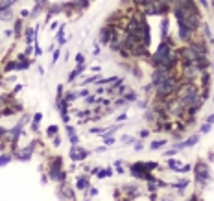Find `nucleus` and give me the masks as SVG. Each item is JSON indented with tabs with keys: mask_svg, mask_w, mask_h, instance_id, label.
Wrapping results in <instances>:
<instances>
[{
	"mask_svg": "<svg viewBox=\"0 0 214 201\" xmlns=\"http://www.w3.org/2000/svg\"><path fill=\"white\" fill-rule=\"evenodd\" d=\"M177 87V81H175V78H166V80L162 81L159 87H157V94L161 96V98H166L168 94H172L174 92V89Z\"/></svg>",
	"mask_w": 214,
	"mask_h": 201,
	"instance_id": "obj_1",
	"label": "nucleus"
},
{
	"mask_svg": "<svg viewBox=\"0 0 214 201\" xmlns=\"http://www.w3.org/2000/svg\"><path fill=\"white\" fill-rule=\"evenodd\" d=\"M209 177H211L209 166L205 162H197L196 164V181L199 183V184H205V183L209 181Z\"/></svg>",
	"mask_w": 214,
	"mask_h": 201,
	"instance_id": "obj_2",
	"label": "nucleus"
},
{
	"mask_svg": "<svg viewBox=\"0 0 214 201\" xmlns=\"http://www.w3.org/2000/svg\"><path fill=\"white\" fill-rule=\"evenodd\" d=\"M48 177L54 179V181H59V183H65V179H67V175H65V172L61 168H50Z\"/></svg>",
	"mask_w": 214,
	"mask_h": 201,
	"instance_id": "obj_3",
	"label": "nucleus"
},
{
	"mask_svg": "<svg viewBox=\"0 0 214 201\" xmlns=\"http://www.w3.org/2000/svg\"><path fill=\"white\" fill-rule=\"evenodd\" d=\"M87 151L85 150H81V148H76V146H72V150H70V157H72V161H83V159H87Z\"/></svg>",
	"mask_w": 214,
	"mask_h": 201,
	"instance_id": "obj_4",
	"label": "nucleus"
},
{
	"mask_svg": "<svg viewBox=\"0 0 214 201\" xmlns=\"http://www.w3.org/2000/svg\"><path fill=\"white\" fill-rule=\"evenodd\" d=\"M177 26H179V37L183 41H190L192 39V30H188L183 22H177Z\"/></svg>",
	"mask_w": 214,
	"mask_h": 201,
	"instance_id": "obj_5",
	"label": "nucleus"
},
{
	"mask_svg": "<svg viewBox=\"0 0 214 201\" xmlns=\"http://www.w3.org/2000/svg\"><path fill=\"white\" fill-rule=\"evenodd\" d=\"M199 142V135H194V137H190L188 140L181 142V144H177L175 146V150H183V148H190V146H194V144H197Z\"/></svg>",
	"mask_w": 214,
	"mask_h": 201,
	"instance_id": "obj_6",
	"label": "nucleus"
},
{
	"mask_svg": "<svg viewBox=\"0 0 214 201\" xmlns=\"http://www.w3.org/2000/svg\"><path fill=\"white\" fill-rule=\"evenodd\" d=\"M87 184H89V177L87 175H79L78 179H76V188L78 190H85Z\"/></svg>",
	"mask_w": 214,
	"mask_h": 201,
	"instance_id": "obj_7",
	"label": "nucleus"
},
{
	"mask_svg": "<svg viewBox=\"0 0 214 201\" xmlns=\"http://www.w3.org/2000/svg\"><path fill=\"white\" fill-rule=\"evenodd\" d=\"M109 41H111V30H109V28H103L102 33H100V42H102V44H107Z\"/></svg>",
	"mask_w": 214,
	"mask_h": 201,
	"instance_id": "obj_8",
	"label": "nucleus"
},
{
	"mask_svg": "<svg viewBox=\"0 0 214 201\" xmlns=\"http://www.w3.org/2000/svg\"><path fill=\"white\" fill-rule=\"evenodd\" d=\"M166 33H168V19H162V22H161V37L166 39Z\"/></svg>",
	"mask_w": 214,
	"mask_h": 201,
	"instance_id": "obj_9",
	"label": "nucleus"
},
{
	"mask_svg": "<svg viewBox=\"0 0 214 201\" xmlns=\"http://www.w3.org/2000/svg\"><path fill=\"white\" fill-rule=\"evenodd\" d=\"M57 42L59 44H65L67 42V39H65V24L59 28V32H57Z\"/></svg>",
	"mask_w": 214,
	"mask_h": 201,
	"instance_id": "obj_10",
	"label": "nucleus"
},
{
	"mask_svg": "<svg viewBox=\"0 0 214 201\" xmlns=\"http://www.w3.org/2000/svg\"><path fill=\"white\" fill-rule=\"evenodd\" d=\"M111 174H113V170H111V168H107V170H102V172H98V177H100V179H103V177H109Z\"/></svg>",
	"mask_w": 214,
	"mask_h": 201,
	"instance_id": "obj_11",
	"label": "nucleus"
},
{
	"mask_svg": "<svg viewBox=\"0 0 214 201\" xmlns=\"http://www.w3.org/2000/svg\"><path fill=\"white\" fill-rule=\"evenodd\" d=\"M168 166H170V168H177V170H174V172H179V168H181V162H179V161H174V159H170V161H168Z\"/></svg>",
	"mask_w": 214,
	"mask_h": 201,
	"instance_id": "obj_12",
	"label": "nucleus"
},
{
	"mask_svg": "<svg viewBox=\"0 0 214 201\" xmlns=\"http://www.w3.org/2000/svg\"><path fill=\"white\" fill-rule=\"evenodd\" d=\"M187 184H188V179H183V181H177V183L174 184V186L177 188V190H183V188H185Z\"/></svg>",
	"mask_w": 214,
	"mask_h": 201,
	"instance_id": "obj_13",
	"label": "nucleus"
},
{
	"mask_svg": "<svg viewBox=\"0 0 214 201\" xmlns=\"http://www.w3.org/2000/svg\"><path fill=\"white\" fill-rule=\"evenodd\" d=\"M164 144H166V140H157V142H152L150 148H152V150H157V148H162Z\"/></svg>",
	"mask_w": 214,
	"mask_h": 201,
	"instance_id": "obj_14",
	"label": "nucleus"
},
{
	"mask_svg": "<svg viewBox=\"0 0 214 201\" xmlns=\"http://www.w3.org/2000/svg\"><path fill=\"white\" fill-rule=\"evenodd\" d=\"M9 161H11V155H2L0 157V166H6Z\"/></svg>",
	"mask_w": 214,
	"mask_h": 201,
	"instance_id": "obj_15",
	"label": "nucleus"
},
{
	"mask_svg": "<svg viewBox=\"0 0 214 201\" xmlns=\"http://www.w3.org/2000/svg\"><path fill=\"white\" fill-rule=\"evenodd\" d=\"M103 144H105V146H113V144H115V139L105 135V137H103Z\"/></svg>",
	"mask_w": 214,
	"mask_h": 201,
	"instance_id": "obj_16",
	"label": "nucleus"
},
{
	"mask_svg": "<svg viewBox=\"0 0 214 201\" xmlns=\"http://www.w3.org/2000/svg\"><path fill=\"white\" fill-rule=\"evenodd\" d=\"M4 70L7 72V70H17V63H7L6 66H4Z\"/></svg>",
	"mask_w": 214,
	"mask_h": 201,
	"instance_id": "obj_17",
	"label": "nucleus"
},
{
	"mask_svg": "<svg viewBox=\"0 0 214 201\" xmlns=\"http://www.w3.org/2000/svg\"><path fill=\"white\" fill-rule=\"evenodd\" d=\"M190 170H192V166H190V164H185V166H181V168H179V172H181V174H187V172H190Z\"/></svg>",
	"mask_w": 214,
	"mask_h": 201,
	"instance_id": "obj_18",
	"label": "nucleus"
},
{
	"mask_svg": "<svg viewBox=\"0 0 214 201\" xmlns=\"http://www.w3.org/2000/svg\"><path fill=\"white\" fill-rule=\"evenodd\" d=\"M20 30H22V20H17V22H15V32H17V35L20 33Z\"/></svg>",
	"mask_w": 214,
	"mask_h": 201,
	"instance_id": "obj_19",
	"label": "nucleus"
},
{
	"mask_svg": "<svg viewBox=\"0 0 214 201\" xmlns=\"http://www.w3.org/2000/svg\"><path fill=\"white\" fill-rule=\"evenodd\" d=\"M137 100V94L135 92H127V96H126V101H133Z\"/></svg>",
	"mask_w": 214,
	"mask_h": 201,
	"instance_id": "obj_20",
	"label": "nucleus"
},
{
	"mask_svg": "<svg viewBox=\"0 0 214 201\" xmlns=\"http://www.w3.org/2000/svg\"><path fill=\"white\" fill-rule=\"evenodd\" d=\"M76 98H78L76 92H68V94H67V101H72V100H76Z\"/></svg>",
	"mask_w": 214,
	"mask_h": 201,
	"instance_id": "obj_21",
	"label": "nucleus"
},
{
	"mask_svg": "<svg viewBox=\"0 0 214 201\" xmlns=\"http://www.w3.org/2000/svg\"><path fill=\"white\" fill-rule=\"evenodd\" d=\"M78 76H79V72H78V70H74V72H70V76H68V81H74V80H76V78H78Z\"/></svg>",
	"mask_w": 214,
	"mask_h": 201,
	"instance_id": "obj_22",
	"label": "nucleus"
},
{
	"mask_svg": "<svg viewBox=\"0 0 214 201\" xmlns=\"http://www.w3.org/2000/svg\"><path fill=\"white\" fill-rule=\"evenodd\" d=\"M46 133H48V135H56V133H57V127H56V125H52V127H48V131H46Z\"/></svg>",
	"mask_w": 214,
	"mask_h": 201,
	"instance_id": "obj_23",
	"label": "nucleus"
},
{
	"mask_svg": "<svg viewBox=\"0 0 214 201\" xmlns=\"http://www.w3.org/2000/svg\"><path fill=\"white\" fill-rule=\"evenodd\" d=\"M41 118H42V115H41V113H37V115L33 116V124H39V122H41Z\"/></svg>",
	"mask_w": 214,
	"mask_h": 201,
	"instance_id": "obj_24",
	"label": "nucleus"
},
{
	"mask_svg": "<svg viewBox=\"0 0 214 201\" xmlns=\"http://www.w3.org/2000/svg\"><path fill=\"white\" fill-rule=\"evenodd\" d=\"M67 133H68L70 137H74V127H72V125H67Z\"/></svg>",
	"mask_w": 214,
	"mask_h": 201,
	"instance_id": "obj_25",
	"label": "nucleus"
},
{
	"mask_svg": "<svg viewBox=\"0 0 214 201\" xmlns=\"http://www.w3.org/2000/svg\"><path fill=\"white\" fill-rule=\"evenodd\" d=\"M78 137H76V135H74V137H70V142H72V146H76V144H78Z\"/></svg>",
	"mask_w": 214,
	"mask_h": 201,
	"instance_id": "obj_26",
	"label": "nucleus"
},
{
	"mask_svg": "<svg viewBox=\"0 0 214 201\" xmlns=\"http://www.w3.org/2000/svg\"><path fill=\"white\" fill-rule=\"evenodd\" d=\"M209 129H211V125H209V124H205V125H203V127H201V133H207V131H209Z\"/></svg>",
	"mask_w": 214,
	"mask_h": 201,
	"instance_id": "obj_27",
	"label": "nucleus"
},
{
	"mask_svg": "<svg viewBox=\"0 0 214 201\" xmlns=\"http://www.w3.org/2000/svg\"><path fill=\"white\" fill-rule=\"evenodd\" d=\"M76 61H78L79 65H83V56H81V54H78V56H76Z\"/></svg>",
	"mask_w": 214,
	"mask_h": 201,
	"instance_id": "obj_28",
	"label": "nucleus"
},
{
	"mask_svg": "<svg viewBox=\"0 0 214 201\" xmlns=\"http://www.w3.org/2000/svg\"><path fill=\"white\" fill-rule=\"evenodd\" d=\"M89 133H102V129L100 127H92V129H89Z\"/></svg>",
	"mask_w": 214,
	"mask_h": 201,
	"instance_id": "obj_29",
	"label": "nucleus"
},
{
	"mask_svg": "<svg viewBox=\"0 0 214 201\" xmlns=\"http://www.w3.org/2000/svg\"><path fill=\"white\" fill-rule=\"evenodd\" d=\"M76 94H78V96H87V94H89V92H87V91H85V89H83V91H79V92H76Z\"/></svg>",
	"mask_w": 214,
	"mask_h": 201,
	"instance_id": "obj_30",
	"label": "nucleus"
},
{
	"mask_svg": "<svg viewBox=\"0 0 214 201\" xmlns=\"http://www.w3.org/2000/svg\"><path fill=\"white\" fill-rule=\"evenodd\" d=\"M207 124H209V125H211V124H214V115H211V116L207 118Z\"/></svg>",
	"mask_w": 214,
	"mask_h": 201,
	"instance_id": "obj_31",
	"label": "nucleus"
},
{
	"mask_svg": "<svg viewBox=\"0 0 214 201\" xmlns=\"http://www.w3.org/2000/svg\"><path fill=\"white\" fill-rule=\"evenodd\" d=\"M94 101H96L94 96H89V98H87V103H94Z\"/></svg>",
	"mask_w": 214,
	"mask_h": 201,
	"instance_id": "obj_32",
	"label": "nucleus"
},
{
	"mask_svg": "<svg viewBox=\"0 0 214 201\" xmlns=\"http://www.w3.org/2000/svg\"><path fill=\"white\" fill-rule=\"evenodd\" d=\"M117 105H126V100H124V98H120V100H117Z\"/></svg>",
	"mask_w": 214,
	"mask_h": 201,
	"instance_id": "obj_33",
	"label": "nucleus"
},
{
	"mask_svg": "<svg viewBox=\"0 0 214 201\" xmlns=\"http://www.w3.org/2000/svg\"><path fill=\"white\" fill-rule=\"evenodd\" d=\"M177 150H170V151H164V155H175Z\"/></svg>",
	"mask_w": 214,
	"mask_h": 201,
	"instance_id": "obj_34",
	"label": "nucleus"
},
{
	"mask_svg": "<svg viewBox=\"0 0 214 201\" xmlns=\"http://www.w3.org/2000/svg\"><path fill=\"white\" fill-rule=\"evenodd\" d=\"M188 201H197V196H192V198H190Z\"/></svg>",
	"mask_w": 214,
	"mask_h": 201,
	"instance_id": "obj_35",
	"label": "nucleus"
},
{
	"mask_svg": "<svg viewBox=\"0 0 214 201\" xmlns=\"http://www.w3.org/2000/svg\"><path fill=\"white\" fill-rule=\"evenodd\" d=\"M2 103H4V96H0V105H2Z\"/></svg>",
	"mask_w": 214,
	"mask_h": 201,
	"instance_id": "obj_36",
	"label": "nucleus"
},
{
	"mask_svg": "<svg viewBox=\"0 0 214 201\" xmlns=\"http://www.w3.org/2000/svg\"><path fill=\"white\" fill-rule=\"evenodd\" d=\"M0 115H2V113H0Z\"/></svg>",
	"mask_w": 214,
	"mask_h": 201,
	"instance_id": "obj_37",
	"label": "nucleus"
}]
</instances>
